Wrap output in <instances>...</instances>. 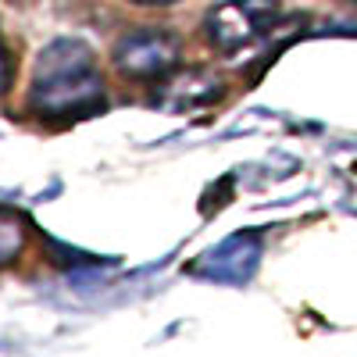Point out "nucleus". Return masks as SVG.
<instances>
[{
  "label": "nucleus",
  "mask_w": 357,
  "mask_h": 357,
  "mask_svg": "<svg viewBox=\"0 0 357 357\" xmlns=\"http://www.w3.org/2000/svg\"><path fill=\"white\" fill-rule=\"evenodd\" d=\"M107 104L104 75L97 68V54L82 40H54L40 50L29 107L40 118H89L100 114Z\"/></svg>",
  "instance_id": "nucleus-1"
},
{
  "label": "nucleus",
  "mask_w": 357,
  "mask_h": 357,
  "mask_svg": "<svg viewBox=\"0 0 357 357\" xmlns=\"http://www.w3.org/2000/svg\"><path fill=\"white\" fill-rule=\"evenodd\" d=\"M279 22V0H222L207 11L204 33L222 54L261 43Z\"/></svg>",
  "instance_id": "nucleus-2"
},
{
  "label": "nucleus",
  "mask_w": 357,
  "mask_h": 357,
  "mask_svg": "<svg viewBox=\"0 0 357 357\" xmlns=\"http://www.w3.org/2000/svg\"><path fill=\"white\" fill-rule=\"evenodd\" d=\"M111 61L126 79L158 82V79H168L183 61V40L172 29L146 25V29H136V33H126L114 43Z\"/></svg>",
  "instance_id": "nucleus-3"
},
{
  "label": "nucleus",
  "mask_w": 357,
  "mask_h": 357,
  "mask_svg": "<svg viewBox=\"0 0 357 357\" xmlns=\"http://www.w3.org/2000/svg\"><path fill=\"white\" fill-rule=\"evenodd\" d=\"M261 232H236L229 240H222L215 250L200 254L186 272L200 279H215V282H247L254 275V268L261 261Z\"/></svg>",
  "instance_id": "nucleus-4"
},
{
  "label": "nucleus",
  "mask_w": 357,
  "mask_h": 357,
  "mask_svg": "<svg viewBox=\"0 0 357 357\" xmlns=\"http://www.w3.org/2000/svg\"><path fill=\"white\" fill-rule=\"evenodd\" d=\"M222 93L225 89H222L218 75H211V72H186V75L165 82V93L158 97V104L168 107V111H193V107L215 104Z\"/></svg>",
  "instance_id": "nucleus-5"
},
{
  "label": "nucleus",
  "mask_w": 357,
  "mask_h": 357,
  "mask_svg": "<svg viewBox=\"0 0 357 357\" xmlns=\"http://www.w3.org/2000/svg\"><path fill=\"white\" fill-rule=\"evenodd\" d=\"M22 247H25V229H22V218L0 207V264L15 261V257L22 254Z\"/></svg>",
  "instance_id": "nucleus-6"
},
{
  "label": "nucleus",
  "mask_w": 357,
  "mask_h": 357,
  "mask_svg": "<svg viewBox=\"0 0 357 357\" xmlns=\"http://www.w3.org/2000/svg\"><path fill=\"white\" fill-rule=\"evenodd\" d=\"M11 86H15V57H11L4 36H0V97H4Z\"/></svg>",
  "instance_id": "nucleus-7"
},
{
  "label": "nucleus",
  "mask_w": 357,
  "mask_h": 357,
  "mask_svg": "<svg viewBox=\"0 0 357 357\" xmlns=\"http://www.w3.org/2000/svg\"><path fill=\"white\" fill-rule=\"evenodd\" d=\"M136 4H175V0H136Z\"/></svg>",
  "instance_id": "nucleus-8"
},
{
  "label": "nucleus",
  "mask_w": 357,
  "mask_h": 357,
  "mask_svg": "<svg viewBox=\"0 0 357 357\" xmlns=\"http://www.w3.org/2000/svg\"><path fill=\"white\" fill-rule=\"evenodd\" d=\"M350 4H357V0H350Z\"/></svg>",
  "instance_id": "nucleus-9"
}]
</instances>
